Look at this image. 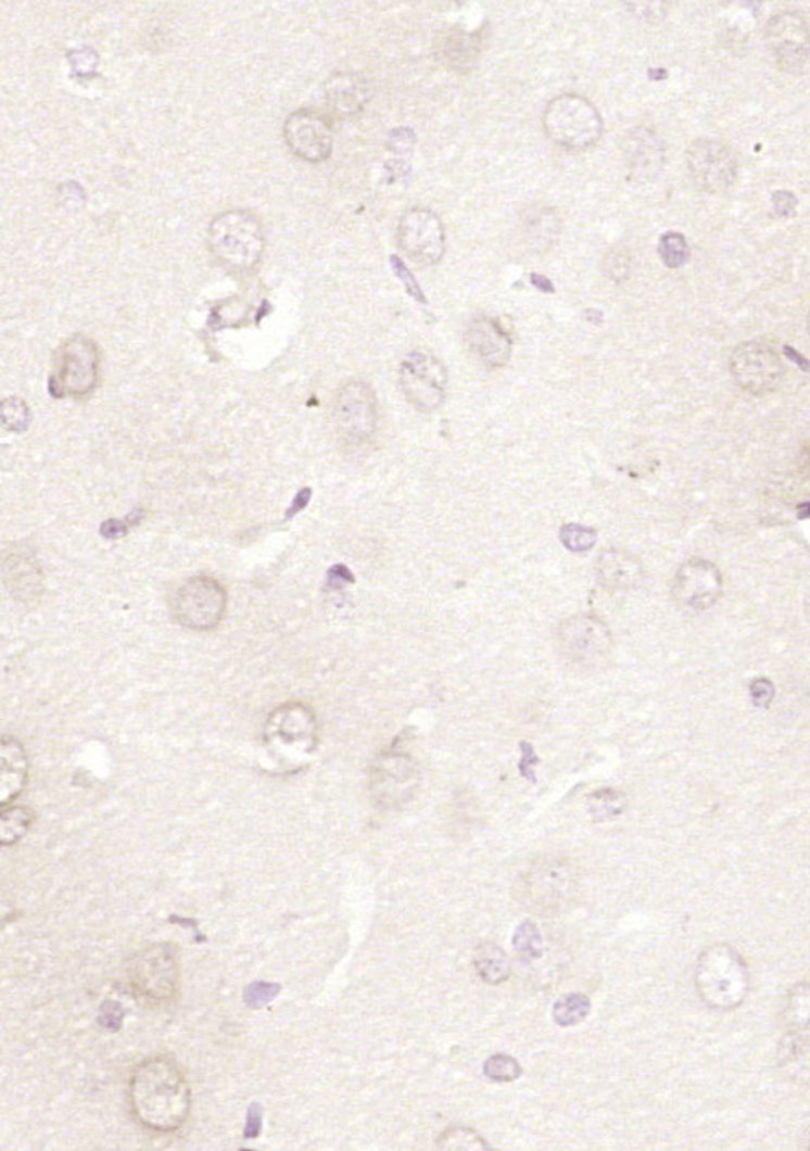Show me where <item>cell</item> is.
<instances>
[{"label":"cell","mask_w":810,"mask_h":1151,"mask_svg":"<svg viewBox=\"0 0 810 1151\" xmlns=\"http://www.w3.org/2000/svg\"><path fill=\"white\" fill-rule=\"evenodd\" d=\"M337 434L350 446H362L371 440L378 427V402L366 382H346L337 392L332 407Z\"/></svg>","instance_id":"obj_9"},{"label":"cell","mask_w":810,"mask_h":1151,"mask_svg":"<svg viewBox=\"0 0 810 1151\" xmlns=\"http://www.w3.org/2000/svg\"><path fill=\"white\" fill-rule=\"evenodd\" d=\"M442 1150H491V1144L469 1127H450L436 1141Z\"/></svg>","instance_id":"obj_34"},{"label":"cell","mask_w":810,"mask_h":1151,"mask_svg":"<svg viewBox=\"0 0 810 1151\" xmlns=\"http://www.w3.org/2000/svg\"><path fill=\"white\" fill-rule=\"evenodd\" d=\"M695 987L703 1003L711 1010H737L750 991L747 962L727 943L709 946L696 961Z\"/></svg>","instance_id":"obj_2"},{"label":"cell","mask_w":810,"mask_h":1151,"mask_svg":"<svg viewBox=\"0 0 810 1151\" xmlns=\"http://www.w3.org/2000/svg\"><path fill=\"white\" fill-rule=\"evenodd\" d=\"M784 352L789 353V355L787 356H789V358H793L794 362L799 363V365L802 366L803 371H806L807 359H803L802 356L799 355V353L794 352V350L789 349V346H786V349H784Z\"/></svg>","instance_id":"obj_50"},{"label":"cell","mask_w":810,"mask_h":1151,"mask_svg":"<svg viewBox=\"0 0 810 1151\" xmlns=\"http://www.w3.org/2000/svg\"><path fill=\"white\" fill-rule=\"evenodd\" d=\"M750 698L755 708L767 709L774 698L773 683L770 680H764V678L755 680L750 684Z\"/></svg>","instance_id":"obj_40"},{"label":"cell","mask_w":810,"mask_h":1151,"mask_svg":"<svg viewBox=\"0 0 810 1151\" xmlns=\"http://www.w3.org/2000/svg\"><path fill=\"white\" fill-rule=\"evenodd\" d=\"M777 1065L796 1082L809 1076V1029L787 1030L777 1046Z\"/></svg>","instance_id":"obj_27"},{"label":"cell","mask_w":810,"mask_h":1151,"mask_svg":"<svg viewBox=\"0 0 810 1151\" xmlns=\"http://www.w3.org/2000/svg\"><path fill=\"white\" fill-rule=\"evenodd\" d=\"M208 244L225 267L249 271L264 255V229L261 220L249 211H226L210 224Z\"/></svg>","instance_id":"obj_3"},{"label":"cell","mask_w":810,"mask_h":1151,"mask_svg":"<svg viewBox=\"0 0 810 1151\" xmlns=\"http://www.w3.org/2000/svg\"><path fill=\"white\" fill-rule=\"evenodd\" d=\"M278 990H280L278 985L254 984L248 988L245 1000L251 1007H262V1004L268 1003L271 998L277 997Z\"/></svg>","instance_id":"obj_42"},{"label":"cell","mask_w":810,"mask_h":1151,"mask_svg":"<svg viewBox=\"0 0 810 1151\" xmlns=\"http://www.w3.org/2000/svg\"><path fill=\"white\" fill-rule=\"evenodd\" d=\"M809 985L806 982L794 985L784 1008L787 1030L809 1029Z\"/></svg>","instance_id":"obj_32"},{"label":"cell","mask_w":810,"mask_h":1151,"mask_svg":"<svg viewBox=\"0 0 810 1151\" xmlns=\"http://www.w3.org/2000/svg\"><path fill=\"white\" fill-rule=\"evenodd\" d=\"M560 541L570 553L582 554L595 547L598 534L593 528L583 527L579 523L564 524L560 530Z\"/></svg>","instance_id":"obj_38"},{"label":"cell","mask_w":810,"mask_h":1151,"mask_svg":"<svg viewBox=\"0 0 810 1151\" xmlns=\"http://www.w3.org/2000/svg\"><path fill=\"white\" fill-rule=\"evenodd\" d=\"M35 822L30 807L15 806L0 809V846H12L21 842Z\"/></svg>","instance_id":"obj_29"},{"label":"cell","mask_w":810,"mask_h":1151,"mask_svg":"<svg viewBox=\"0 0 810 1151\" xmlns=\"http://www.w3.org/2000/svg\"><path fill=\"white\" fill-rule=\"evenodd\" d=\"M643 576V562L627 551L608 549L596 559L598 582L610 592L633 590Z\"/></svg>","instance_id":"obj_23"},{"label":"cell","mask_w":810,"mask_h":1151,"mask_svg":"<svg viewBox=\"0 0 810 1151\" xmlns=\"http://www.w3.org/2000/svg\"><path fill=\"white\" fill-rule=\"evenodd\" d=\"M0 423L9 431L24 433L30 425V408L22 399H5L0 402Z\"/></svg>","instance_id":"obj_35"},{"label":"cell","mask_w":810,"mask_h":1151,"mask_svg":"<svg viewBox=\"0 0 810 1151\" xmlns=\"http://www.w3.org/2000/svg\"><path fill=\"white\" fill-rule=\"evenodd\" d=\"M476 971L479 977L489 985L504 984L511 974L510 959L504 949L492 943L479 946L474 958Z\"/></svg>","instance_id":"obj_28"},{"label":"cell","mask_w":810,"mask_h":1151,"mask_svg":"<svg viewBox=\"0 0 810 1151\" xmlns=\"http://www.w3.org/2000/svg\"><path fill=\"white\" fill-rule=\"evenodd\" d=\"M283 136L290 151L311 164L327 161L332 154V128L319 113L311 110L291 113L284 122Z\"/></svg>","instance_id":"obj_16"},{"label":"cell","mask_w":810,"mask_h":1151,"mask_svg":"<svg viewBox=\"0 0 810 1151\" xmlns=\"http://www.w3.org/2000/svg\"><path fill=\"white\" fill-rule=\"evenodd\" d=\"M520 748H521V761H520V773H521V776H523L524 780L530 781V783H536L537 780H536V773H534V767H536V764L540 763V760H537L536 754H534V748L531 747V745L528 744V742H521Z\"/></svg>","instance_id":"obj_43"},{"label":"cell","mask_w":810,"mask_h":1151,"mask_svg":"<svg viewBox=\"0 0 810 1151\" xmlns=\"http://www.w3.org/2000/svg\"><path fill=\"white\" fill-rule=\"evenodd\" d=\"M271 747L284 748L296 745L301 751H309L314 745V719L309 709L303 706H284L270 719V732H267Z\"/></svg>","instance_id":"obj_21"},{"label":"cell","mask_w":810,"mask_h":1151,"mask_svg":"<svg viewBox=\"0 0 810 1151\" xmlns=\"http://www.w3.org/2000/svg\"><path fill=\"white\" fill-rule=\"evenodd\" d=\"M261 1109H258V1105H254V1108L251 1109V1114H249L248 1128H245V1137H257L258 1131H261Z\"/></svg>","instance_id":"obj_47"},{"label":"cell","mask_w":810,"mask_h":1151,"mask_svg":"<svg viewBox=\"0 0 810 1151\" xmlns=\"http://www.w3.org/2000/svg\"><path fill=\"white\" fill-rule=\"evenodd\" d=\"M524 890L537 908H553L575 890V872L562 859H546L533 865L524 878Z\"/></svg>","instance_id":"obj_18"},{"label":"cell","mask_w":810,"mask_h":1151,"mask_svg":"<svg viewBox=\"0 0 810 1151\" xmlns=\"http://www.w3.org/2000/svg\"><path fill=\"white\" fill-rule=\"evenodd\" d=\"M556 645L566 663L588 670L598 667L610 655L613 635L596 616L577 615L559 625Z\"/></svg>","instance_id":"obj_8"},{"label":"cell","mask_w":810,"mask_h":1151,"mask_svg":"<svg viewBox=\"0 0 810 1151\" xmlns=\"http://www.w3.org/2000/svg\"><path fill=\"white\" fill-rule=\"evenodd\" d=\"M392 262H394L392 265H394L395 274H397V277L404 281L405 288H407L409 294H413V296L416 298V300H419L420 303H426V298H423L419 284H417L416 281H414V278L410 277L409 270H407V268L404 267V264H402L401 261H397V258H392Z\"/></svg>","instance_id":"obj_45"},{"label":"cell","mask_w":810,"mask_h":1151,"mask_svg":"<svg viewBox=\"0 0 810 1151\" xmlns=\"http://www.w3.org/2000/svg\"><path fill=\"white\" fill-rule=\"evenodd\" d=\"M659 255L667 267H683L689 258L688 242L679 232H667L660 238Z\"/></svg>","instance_id":"obj_37"},{"label":"cell","mask_w":810,"mask_h":1151,"mask_svg":"<svg viewBox=\"0 0 810 1151\" xmlns=\"http://www.w3.org/2000/svg\"><path fill=\"white\" fill-rule=\"evenodd\" d=\"M416 768L409 757L388 755L375 771L372 789L378 790V799L384 802H397L405 799L416 784Z\"/></svg>","instance_id":"obj_24"},{"label":"cell","mask_w":810,"mask_h":1151,"mask_svg":"<svg viewBox=\"0 0 810 1151\" xmlns=\"http://www.w3.org/2000/svg\"><path fill=\"white\" fill-rule=\"evenodd\" d=\"M731 372L744 391L754 395L777 391L784 379L780 355L767 343L745 342L731 356Z\"/></svg>","instance_id":"obj_14"},{"label":"cell","mask_w":810,"mask_h":1151,"mask_svg":"<svg viewBox=\"0 0 810 1151\" xmlns=\"http://www.w3.org/2000/svg\"><path fill=\"white\" fill-rule=\"evenodd\" d=\"M764 40L774 63L787 74L806 73L809 64L810 37L806 17L797 12H781L768 21Z\"/></svg>","instance_id":"obj_12"},{"label":"cell","mask_w":810,"mask_h":1151,"mask_svg":"<svg viewBox=\"0 0 810 1151\" xmlns=\"http://www.w3.org/2000/svg\"><path fill=\"white\" fill-rule=\"evenodd\" d=\"M623 149L631 175L640 180L659 174L666 162V146L653 129L637 128L628 132Z\"/></svg>","instance_id":"obj_22"},{"label":"cell","mask_w":810,"mask_h":1151,"mask_svg":"<svg viewBox=\"0 0 810 1151\" xmlns=\"http://www.w3.org/2000/svg\"><path fill=\"white\" fill-rule=\"evenodd\" d=\"M481 34L450 30L436 41V56L448 69L466 74L474 69L482 53Z\"/></svg>","instance_id":"obj_25"},{"label":"cell","mask_w":810,"mask_h":1151,"mask_svg":"<svg viewBox=\"0 0 810 1151\" xmlns=\"http://www.w3.org/2000/svg\"><path fill=\"white\" fill-rule=\"evenodd\" d=\"M397 244L410 261L435 265L445 255L446 236L442 219L426 207H414L398 220Z\"/></svg>","instance_id":"obj_13"},{"label":"cell","mask_w":810,"mask_h":1151,"mask_svg":"<svg viewBox=\"0 0 810 1151\" xmlns=\"http://www.w3.org/2000/svg\"><path fill=\"white\" fill-rule=\"evenodd\" d=\"M592 1010V1001L583 994L560 997L553 1007V1021L560 1027H572L582 1023Z\"/></svg>","instance_id":"obj_31"},{"label":"cell","mask_w":810,"mask_h":1151,"mask_svg":"<svg viewBox=\"0 0 810 1151\" xmlns=\"http://www.w3.org/2000/svg\"><path fill=\"white\" fill-rule=\"evenodd\" d=\"M514 949L524 961H536L543 956L544 941L536 923L527 920L514 933Z\"/></svg>","instance_id":"obj_33"},{"label":"cell","mask_w":810,"mask_h":1151,"mask_svg":"<svg viewBox=\"0 0 810 1151\" xmlns=\"http://www.w3.org/2000/svg\"><path fill=\"white\" fill-rule=\"evenodd\" d=\"M28 781V755L12 735L0 734V809L11 806Z\"/></svg>","instance_id":"obj_20"},{"label":"cell","mask_w":810,"mask_h":1151,"mask_svg":"<svg viewBox=\"0 0 810 1151\" xmlns=\"http://www.w3.org/2000/svg\"><path fill=\"white\" fill-rule=\"evenodd\" d=\"M547 138L567 151L580 152L595 146L603 135V119L596 106L579 93H562L547 103L543 113Z\"/></svg>","instance_id":"obj_4"},{"label":"cell","mask_w":810,"mask_h":1151,"mask_svg":"<svg viewBox=\"0 0 810 1151\" xmlns=\"http://www.w3.org/2000/svg\"><path fill=\"white\" fill-rule=\"evenodd\" d=\"M468 352L485 368H502L511 356V339L501 324L489 317H478L465 333Z\"/></svg>","instance_id":"obj_19"},{"label":"cell","mask_w":810,"mask_h":1151,"mask_svg":"<svg viewBox=\"0 0 810 1151\" xmlns=\"http://www.w3.org/2000/svg\"><path fill=\"white\" fill-rule=\"evenodd\" d=\"M771 200H773L774 211H776L780 216H790L797 206L796 197H794L793 193H789V191H774Z\"/></svg>","instance_id":"obj_44"},{"label":"cell","mask_w":810,"mask_h":1151,"mask_svg":"<svg viewBox=\"0 0 810 1151\" xmlns=\"http://www.w3.org/2000/svg\"><path fill=\"white\" fill-rule=\"evenodd\" d=\"M398 384L417 410L432 412L445 401L448 372L430 353L413 352L402 362Z\"/></svg>","instance_id":"obj_10"},{"label":"cell","mask_w":810,"mask_h":1151,"mask_svg":"<svg viewBox=\"0 0 810 1151\" xmlns=\"http://www.w3.org/2000/svg\"><path fill=\"white\" fill-rule=\"evenodd\" d=\"M326 100L339 115H355L369 100L368 84L355 74H336L326 83Z\"/></svg>","instance_id":"obj_26"},{"label":"cell","mask_w":810,"mask_h":1151,"mask_svg":"<svg viewBox=\"0 0 810 1151\" xmlns=\"http://www.w3.org/2000/svg\"><path fill=\"white\" fill-rule=\"evenodd\" d=\"M309 495L311 491H307V489L301 491L300 494L296 495V498H294L293 507L290 508V514H288V517H293V515H296L298 511L303 510V508L306 507L307 502H309Z\"/></svg>","instance_id":"obj_48"},{"label":"cell","mask_w":810,"mask_h":1151,"mask_svg":"<svg viewBox=\"0 0 810 1151\" xmlns=\"http://www.w3.org/2000/svg\"><path fill=\"white\" fill-rule=\"evenodd\" d=\"M521 1073H523V1070H521L518 1060L507 1055V1053H495V1055L489 1057L484 1063V1075L495 1083L515 1082V1079L520 1078Z\"/></svg>","instance_id":"obj_36"},{"label":"cell","mask_w":810,"mask_h":1151,"mask_svg":"<svg viewBox=\"0 0 810 1151\" xmlns=\"http://www.w3.org/2000/svg\"><path fill=\"white\" fill-rule=\"evenodd\" d=\"M605 271L611 280L621 281L627 280L630 275V258L624 254H615L611 252L605 261Z\"/></svg>","instance_id":"obj_41"},{"label":"cell","mask_w":810,"mask_h":1151,"mask_svg":"<svg viewBox=\"0 0 810 1151\" xmlns=\"http://www.w3.org/2000/svg\"><path fill=\"white\" fill-rule=\"evenodd\" d=\"M128 981L132 994L151 1007H167L180 988V962L172 945H155L129 961Z\"/></svg>","instance_id":"obj_5"},{"label":"cell","mask_w":810,"mask_h":1151,"mask_svg":"<svg viewBox=\"0 0 810 1151\" xmlns=\"http://www.w3.org/2000/svg\"><path fill=\"white\" fill-rule=\"evenodd\" d=\"M128 1098L136 1121L157 1134L178 1130L190 1115L187 1076L167 1057H154L136 1066L129 1079Z\"/></svg>","instance_id":"obj_1"},{"label":"cell","mask_w":810,"mask_h":1151,"mask_svg":"<svg viewBox=\"0 0 810 1151\" xmlns=\"http://www.w3.org/2000/svg\"><path fill=\"white\" fill-rule=\"evenodd\" d=\"M228 595L218 580L212 577H191L175 590L170 599L172 615L178 624L193 631H210L225 618Z\"/></svg>","instance_id":"obj_7"},{"label":"cell","mask_w":810,"mask_h":1151,"mask_svg":"<svg viewBox=\"0 0 810 1151\" xmlns=\"http://www.w3.org/2000/svg\"><path fill=\"white\" fill-rule=\"evenodd\" d=\"M0 579L12 598L30 605L41 599L45 576L37 553L27 544H12L0 553Z\"/></svg>","instance_id":"obj_15"},{"label":"cell","mask_w":810,"mask_h":1151,"mask_svg":"<svg viewBox=\"0 0 810 1151\" xmlns=\"http://www.w3.org/2000/svg\"><path fill=\"white\" fill-rule=\"evenodd\" d=\"M686 167L693 184L711 194L731 190L738 177L734 152L714 139L693 141L686 149Z\"/></svg>","instance_id":"obj_11"},{"label":"cell","mask_w":810,"mask_h":1151,"mask_svg":"<svg viewBox=\"0 0 810 1151\" xmlns=\"http://www.w3.org/2000/svg\"><path fill=\"white\" fill-rule=\"evenodd\" d=\"M397 144H401L398 151L409 152L410 149L414 148V144H416V136H414V131H410V129H397V131H392L389 146L392 148V146Z\"/></svg>","instance_id":"obj_46"},{"label":"cell","mask_w":810,"mask_h":1151,"mask_svg":"<svg viewBox=\"0 0 810 1151\" xmlns=\"http://www.w3.org/2000/svg\"><path fill=\"white\" fill-rule=\"evenodd\" d=\"M527 229L531 238H553L559 230V220L553 210L534 207V211L527 214Z\"/></svg>","instance_id":"obj_39"},{"label":"cell","mask_w":810,"mask_h":1151,"mask_svg":"<svg viewBox=\"0 0 810 1151\" xmlns=\"http://www.w3.org/2000/svg\"><path fill=\"white\" fill-rule=\"evenodd\" d=\"M722 593V573L705 559L683 564L673 580V598L683 608L705 611L716 605Z\"/></svg>","instance_id":"obj_17"},{"label":"cell","mask_w":810,"mask_h":1151,"mask_svg":"<svg viewBox=\"0 0 810 1151\" xmlns=\"http://www.w3.org/2000/svg\"><path fill=\"white\" fill-rule=\"evenodd\" d=\"M531 283L537 288V290L544 291V293H553L554 287L546 277L543 275H531Z\"/></svg>","instance_id":"obj_49"},{"label":"cell","mask_w":810,"mask_h":1151,"mask_svg":"<svg viewBox=\"0 0 810 1151\" xmlns=\"http://www.w3.org/2000/svg\"><path fill=\"white\" fill-rule=\"evenodd\" d=\"M628 797L613 787L595 790L586 799V809L595 822H608L617 819L627 810Z\"/></svg>","instance_id":"obj_30"},{"label":"cell","mask_w":810,"mask_h":1151,"mask_svg":"<svg viewBox=\"0 0 810 1151\" xmlns=\"http://www.w3.org/2000/svg\"><path fill=\"white\" fill-rule=\"evenodd\" d=\"M100 352L93 340L76 336L54 353L50 392L53 397H83L99 381Z\"/></svg>","instance_id":"obj_6"}]
</instances>
